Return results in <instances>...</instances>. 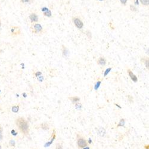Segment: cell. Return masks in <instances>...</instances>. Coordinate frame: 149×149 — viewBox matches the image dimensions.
Returning <instances> with one entry per match:
<instances>
[{
	"mask_svg": "<svg viewBox=\"0 0 149 149\" xmlns=\"http://www.w3.org/2000/svg\"><path fill=\"white\" fill-rule=\"evenodd\" d=\"M15 123L19 131L25 136L29 135V125L28 122L23 117H19L15 120Z\"/></svg>",
	"mask_w": 149,
	"mask_h": 149,
	"instance_id": "cell-1",
	"label": "cell"
},
{
	"mask_svg": "<svg viewBox=\"0 0 149 149\" xmlns=\"http://www.w3.org/2000/svg\"><path fill=\"white\" fill-rule=\"evenodd\" d=\"M30 30L33 34L38 36H41L46 32L45 29L43 28V26L39 23H35L30 25Z\"/></svg>",
	"mask_w": 149,
	"mask_h": 149,
	"instance_id": "cell-2",
	"label": "cell"
},
{
	"mask_svg": "<svg viewBox=\"0 0 149 149\" xmlns=\"http://www.w3.org/2000/svg\"><path fill=\"white\" fill-rule=\"evenodd\" d=\"M72 21L74 26L78 30H82L84 28V23L82 19L79 16H73L72 18Z\"/></svg>",
	"mask_w": 149,
	"mask_h": 149,
	"instance_id": "cell-3",
	"label": "cell"
},
{
	"mask_svg": "<svg viewBox=\"0 0 149 149\" xmlns=\"http://www.w3.org/2000/svg\"><path fill=\"white\" fill-rule=\"evenodd\" d=\"M77 145L79 149H83L85 147L88 145L87 141L85 139L84 136L79 134L77 135Z\"/></svg>",
	"mask_w": 149,
	"mask_h": 149,
	"instance_id": "cell-4",
	"label": "cell"
},
{
	"mask_svg": "<svg viewBox=\"0 0 149 149\" xmlns=\"http://www.w3.org/2000/svg\"><path fill=\"white\" fill-rule=\"evenodd\" d=\"M28 19L31 24L35 23H38L39 21V16L38 14L35 12L30 13L28 16Z\"/></svg>",
	"mask_w": 149,
	"mask_h": 149,
	"instance_id": "cell-5",
	"label": "cell"
},
{
	"mask_svg": "<svg viewBox=\"0 0 149 149\" xmlns=\"http://www.w3.org/2000/svg\"><path fill=\"white\" fill-rule=\"evenodd\" d=\"M41 11L43 12V14L44 16L48 18H50L52 17L51 10L47 7H42L41 8Z\"/></svg>",
	"mask_w": 149,
	"mask_h": 149,
	"instance_id": "cell-6",
	"label": "cell"
},
{
	"mask_svg": "<svg viewBox=\"0 0 149 149\" xmlns=\"http://www.w3.org/2000/svg\"><path fill=\"white\" fill-rule=\"evenodd\" d=\"M61 52H62V55L64 58H68L69 57L70 52H69V49L64 45H61Z\"/></svg>",
	"mask_w": 149,
	"mask_h": 149,
	"instance_id": "cell-7",
	"label": "cell"
},
{
	"mask_svg": "<svg viewBox=\"0 0 149 149\" xmlns=\"http://www.w3.org/2000/svg\"><path fill=\"white\" fill-rule=\"evenodd\" d=\"M21 30L19 27L18 26H13L11 28V35L15 36V35H20Z\"/></svg>",
	"mask_w": 149,
	"mask_h": 149,
	"instance_id": "cell-8",
	"label": "cell"
},
{
	"mask_svg": "<svg viewBox=\"0 0 149 149\" xmlns=\"http://www.w3.org/2000/svg\"><path fill=\"white\" fill-rule=\"evenodd\" d=\"M127 72H128V75L130 77L131 79L134 82H136L138 81V78H137L136 76L132 72V70H131L130 69H127Z\"/></svg>",
	"mask_w": 149,
	"mask_h": 149,
	"instance_id": "cell-9",
	"label": "cell"
},
{
	"mask_svg": "<svg viewBox=\"0 0 149 149\" xmlns=\"http://www.w3.org/2000/svg\"><path fill=\"white\" fill-rule=\"evenodd\" d=\"M107 60L106 59V58L104 57L101 56L97 59V63L98 65L102 66H104L106 64Z\"/></svg>",
	"mask_w": 149,
	"mask_h": 149,
	"instance_id": "cell-10",
	"label": "cell"
},
{
	"mask_svg": "<svg viewBox=\"0 0 149 149\" xmlns=\"http://www.w3.org/2000/svg\"><path fill=\"white\" fill-rule=\"evenodd\" d=\"M55 136H56V133H55V129H53V134L51 135V140L50 141H48V143H46V144H45L44 146L45 147H48L53 143V141H54L55 138Z\"/></svg>",
	"mask_w": 149,
	"mask_h": 149,
	"instance_id": "cell-11",
	"label": "cell"
},
{
	"mask_svg": "<svg viewBox=\"0 0 149 149\" xmlns=\"http://www.w3.org/2000/svg\"><path fill=\"white\" fill-rule=\"evenodd\" d=\"M141 61L142 63H144V65H145V68H147L148 70L149 69V59L148 57H142L141 59Z\"/></svg>",
	"mask_w": 149,
	"mask_h": 149,
	"instance_id": "cell-12",
	"label": "cell"
},
{
	"mask_svg": "<svg viewBox=\"0 0 149 149\" xmlns=\"http://www.w3.org/2000/svg\"><path fill=\"white\" fill-rule=\"evenodd\" d=\"M69 99L73 103H78V102H79L80 101V98L78 97V96L70 97H69Z\"/></svg>",
	"mask_w": 149,
	"mask_h": 149,
	"instance_id": "cell-13",
	"label": "cell"
},
{
	"mask_svg": "<svg viewBox=\"0 0 149 149\" xmlns=\"http://www.w3.org/2000/svg\"><path fill=\"white\" fill-rule=\"evenodd\" d=\"M35 0H20V3L25 5H31L34 3Z\"/></svg>",
	"mask_w": 149,
	"mask_h": 149,
	"instance_id": "cell-14",
	"label": "cell"
},
{
	"mask_svg": "<svg viewBox=\"0 0 149 149\" xmlns=\"http://www.w3.org/2000/svg\"><path fill=\"white\" fill-rule=\"evenodd\" d=\"M102 79H100V80H98L94 84V89H95V91H97L98 89L99 88L100 86L101 85V83H102Z\"/></svg>",
	"mask_w": 149,
	"mask_h": 149,
	"instance_id": "cell-15",
	"label": "cell"
},
{
	"mask_svg": "<svg viewBox=\"0 0 149 149\" xmlns=\"http://www.w3.org/2000/svg\"><path fill=\"white\" fill-rule=\"evenodd\" d=\"M125 124V120L124 119H121L119 120V122L118 123V125H117V128H118V127H124Z\"/></svg>",
	"mask_w": 149,
	"mask_h": 149,
	"instance_id": "cell-16",
	"label": "cell"
},
{
	"mask_svg": "<svg viewBox=\"0 0 149 149\" xmlns=\"http://www.w3.org/2000/svg\"><path fill=\"white\" fill-rule=\"evenodd\" d=\"M129 10H131L132 12H138V9L136 8V7L135 5H134V4H131L129 5Z\"/></svg>",
	"mask_w": 149,
	"mask_h": 149,
	"instance_id": "cell-17",
	"label": "cell"
},
{
	"mask_svg": "<svg viewBox=\"0 0 149 149\" xmlns=\"http://www.w3.org/2000/svg\"><path fill=\"white\" fill-rule=\"evenodd\" d=\"M139 1L143 6H149V0H139Z\"/></svg>",
	"mask_w": 149,
	"mask_h": 149,
	"instance_id": "cell-18",
	"label": "cell"
},
{
	"mask_svg": "<svg viewBox=\"0 0 149 149\" xmlns=\"http://www.w3.org/2000/svg\"><path fill=\"white\" fill-rule=\"evenodd\" d=\"M112 70V68H107L105 70V71L104 72V74H103V77L104 78H105V77H106L107 76L109 75V73L111 72V70Z\"/></svg>",
	"mask_w": 149,
	"mask_h": 149,
	"instance_id": "cell-19",
	"label": "cell"
},
{
	"mask_svg": "<svg viewBox=\"0 0 149 149\" xmlns=\"http://www.w3.org/2000/svg\"><path fill=\"white\" fill-rule=\"evenodd\" d=\"M85 35H86V37L88 38L89 39H91L92 37H93V36H92V33L91 32V30H86V31H85Z\"/></svg>",
	"mask_w": 149,
	"mask_h": 149,
	"instance_id": "cell-20",
	"label": "cell"
},
{
	"mask_svg": "<svg viewBox=\"0 0 149 149\" xmlns=\"http://www.w3.org/2000/svg\"><path fill=\"white\" fill-rule=\"evenodd\" d=\"M106 134V130L104 128H100L98 129V135H100V136H104Z\"/></svg>",
	"mask_w": 149,
	"mask_h": 149,
	"instance_id": "cell-21",
	"label": "cell"
},
{
	"mask_svg": "<svg viewBox=\"0 0 149 149\" xmlns=\"http://www.w3.org/2000/svg\"><path fill=\"white\" fill-rule=\"evenodd\" d=\"M12 109V111H13L14 113H17L19 110V106H14L12 107V109Z\"/></svg>",
	"mask_w": 149,
	"mask_h": 149,
	"instance_id": "cell-22",
	"label": "cell"
},
{
	"mask_svg": "<svg viewBox=\"0 0 149 149\" xmlns=\"http://www.w3.org/2000/svg\"><path fill=\"white\" fill-rule=\"evenodd\" d=\"M75 108L77 110H81L82 107V105L81 103H79L78 102V103H75Z\"/></svg>",
	"mask_w": 149,
	"mask_h": 149,
	"instance_id": "cell-23",
	"label": "cell"
},
{
	"mask_svg": "<svg viewBox=\"0 0 149 149\" xmlns=\"http://www.w3.org/2000/svg\"><path fill=\"white\" fill-rule=\"evenodd\" d=\"M41 127L42 129H44V130H48V129H49V127H48V124L43 123V124H41Z\"/></svg>",
	"mask_w": 149,
	"mask_h": 149,
	"instance_id": "cell-24",
	"label": "cell"
},
{
	"mask_svg": "<svg viewBox=\"0 0 149 149\" xmlns=\"http://www.w3.org/2000/svg\"><path fill=\"white\" fill-rule=\"evenodd\" d=\"M55 149H63V145L60 143H57L55 145Z\"/></svg>",
	"mask_w": 149,
	"mask_h": 149,
	"instance_id": "cell-25",
	"label": "cell"
},
{
	"mask_svg": "<svg viewBox=\"0 0 149 149\" xmlns=\"http://www.w3.org/2000/svg\"><path fill=\"white\" fill-rule=\"evenodd\" d=\"M119 1L121 3V4H122L124 6H126L127 3H128V0H119Z\"/></svg>",
	"mask_w": 149,
	"mask_h": 149,
	"instance_id": "cell-26",
	"label": "cell"
},
{
	"mask_svg": "<svg viewBox=\"0 0 149 149\" xmlns=\"http://www.w3.org/2000/svg\"><path fill=\"white\" fill-rule=\"evenodd\" d=\"M34 75H35L36 77H39V76L42 75V72L39 71L36 72L34 73Z\"/></svg>",
	"mask_w": 149,
	"mask_h": 149,
	"instance_id": "cell-27",
	"label": "cell"
},
{
	"mask_svg": "<svg viewBox=\"0 0 149 149\" xmlns=\"http://www.w3.org/2000/svg\"><path fill=\"white\" fill-rule=\"evenodd\" d=\"M3 128H2L1 127H0V140H1L3 138Z\"/></svg>",
	"mask_w": 149,
	"mask_h": 149,
	"instance_id": "cell-28",
	"label": "cell"
},
{
	"mask_svg": "<svg viewBox=\"0 0 149 149\" xmlns=\"http://www.w3.org/2000/svg\"><path fill=\"white\" fill-rule=\"evenodd\" d=\"M140 4L139 0H134V5H138Z\"/></svg>",
	"mask_w": 149,
	"mask_h": 149,
	"instance_id": "cell-29",
	"label": "cell"
},
{
	"mask_svg": "<svg viewBox=\"0 0 149 149\" xmlns=\"http://www.w3.org/2000/svg\"><path fill=\"white\" fill-rule=\"evenodd\" d=\"M39 77V78H38V79H39V81L40 82H42L43 81V79H44V78H43V76H39V77Z\"/></svg>",
	"mask_w": 149,
	"mask_h": 149,
	"instance_id": "cell-30",
	"label": "cell"
},
{
	"mask_svg": "<svg viewBox=\"0 0 149 149\" xmlns=\"http://www.w3.org/2000/svg\"><path fill=\"white\" fill-rule=\"evenodd\" d=\"M11 133H12V135H16L17 134V132H16L15 130H14V129H13V130H12V131H11Z\"/></svg>",
	"mask_w": 149,
	"mask_h": 149,
	"instance_id": "cell-31",
	"label": "cell"
},
{
	"mask_svg": "<svg viewBox=\"0 0 149 149\" xmlns=\"http://www.w3.org/2000/svg\"><path fill=\"white\" fill-rule=\"evenodd\" d=\"M87 143H89V144H91V143H93V141H92L91 138H89V139H88V141H87Z\"/></svg>",
	"mask_w": 149,
	"mask_h": 149,
	"instance_id": "cell-32",
	"label": "cell"
},
{
	"mask_svg": "<svg viewBox=\"0 0 149 149\" xmlns=\"http://www.w3.org/2000/svg\"><path fill=\"white\" fill-rule=\"evenodd\" d=\"M144 149H149V144H147L144 146Z\"/></svg>",
	"mask_w": 149,
	"mask_h": 149,
	"instance_id": "cell-33",
	"label": "cell"
},
{
	"mask_svg": "<svg viewBox=\"0 0 149 149\" xmlns=\"http://www.w3.org/2000/svg\"><path fill=\"white\" fill-rule=\"evenodd\" d=\"M82 149H90V148H89V147H88V146H86V147H85L83 148Z\"/></svg>",
	"mask_w": 149,
	"mask_h": 149,
	"instance_id": "cell-34",
	"label": "cell"
},
{
	"mask_svg": "<svg viewBox=\"0 0 149 149\" xmlns=\"http://www.w3.org/2000/svg\"><path fill=\"white\" fill-rule=\"evenodd\" d=\"M115 105H116V106H117V107H119V109H122V107H120V106H119V104H115Z\"/></svg>",
	"mask_w": 149,
	"mask_h": 149,
	"instance_id": "cell-35",
	"label": "cell"
},
{
	"mask_svg": "<svg viewBox=\"0 0 149 149\" xmlns=\"http://www.w3.org/2000/svg\"><path fill=\"white\" fill-rule=\"evenodd\" d=\"M23 95H23V96H24V97H26V93H23Z\"/></svg>",
	"mask_w": 149,
	"mask_h": 149,
	"instance_id": "cell-36",
	"label": "cell"
},
{
	"mask_svg": "<svg viewBox=\"0 0 149 149\" xmlns=\"http://www.w3.org/2000/svg\"><path fill=\"white\" fill-rule=\"evenodd\" d=\"M97 1H104V0H97Z\"/></svg>",
	"mask_w": 149,
	"mask_h": 149,
	"instance_id": "cell-37",
	"label": "cell"
},
{
	"mask_svg": "<svg viewBox=\"0 0 149 149\" xmlns=\"http://www.w3.org/2000/svg\"><path fill=\"white\" fill-rule=\"evenodd\" d=\"M0 149H1V145H0Z\"/></svg>",
	"mask_w": 149,
	"mask_h": 149,
	"instance_id": "cell-38",
	"label": "cell"
},
{
	"mask_svg": "<svg viewBox=\"0 0 149 149\" xmlns=\"http://www.w3.org/2000/svg\"><path fill=\"white\" fill-rule=\"evenodd\" d=\"M0 26H1V22H0Z\"/></svg>",
	"mask_w": 149,
	"mask_h": 149,
	"instance_id": "cell-39",
	"label": "cell"
}]
</instances>
